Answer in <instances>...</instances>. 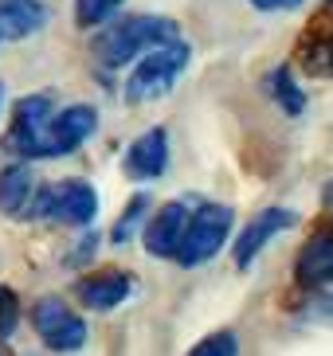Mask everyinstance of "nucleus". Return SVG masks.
Here are the masks:
<instances>
[{"label":"nucleus","mask_w":333,"mask_h":356,"mask_svg":"<svg viewBox=\"0 0 333 356\" xmlns=\"http://www.w3.org/2000/svg\"><path fill=\"white\" fill-rule=\"evenodd\" d=\"M173 40H180L177 20L141 12V16H122V20L102 24V32L94 35V55H98V63H106V67H125L134 55L165 47V43H173Z\"/></svg>","instance_id":"f257e3e1"},{"label":"nucleus","mask_w":333,"mask_h":356,"mask_svg":"<svg viewBox=\"0 0 333 356\" xmlns=\"http://www.w3.org/2000/svg\"><path fill=\"white\" fill-rule=\"evenodd\" d=\"M188 43L185 40H173L165 43V47H153V51L141 59V63L134 67V74L125 79V102H153V98L169 95L173 90V83L180 79V71L188 67Z\"/></svg>","instance_id":"f03ea898"},{"label":"nucleus","mask_w":333,"mask_h":356,"mask_svg":"<svg viewBox=\"0 0 333 356\" xmlns=\"http://www.w3.org/2000/svg\"><path fill=\"white\" fill-rule=\"evenodd\" d=\"M231 208L228 204H200L192 216H188V227H185V239L177 247V262L180 266H200V262H208L212 254L228 243L231 235Z\"/></svg>","instance_id":"7ed1b4c3"},{"label":"nucleus","mask_w":333,"mask_h":356,"mask_svg":"<svg viewBox=\"0 0 333 356\" xmlns=\"http://www.w3.org/2000/svg\"><path fill=\"white\" fill-rule=\"evenodd\" d=\"M52 98L47 95H28L12 110V129L4 137V145L24 161H43V134L52 122Z\"/></svg>","instance_id":"20e7f679"},{"label":"nucleus","mask_w":333,"mask_h":356,"mask_svg":"<svg viewBox=\"0 0 333 356\" xmlns=\"http://www.w3.org/2000/svg\"><path fill=\"white\" fill-rule=\"evenodd\" d=\"M31 325L52 353H75L86 341V321L79 314H71V305L63 298H40L36 309H31Z\"/></svg>","instance_id":"39448f33"},{"label":"nucleus","mask_w":333,"mask_h":356,"mask_svg":"<svg viewBox=\"0 0 333 356\" xmlns=\"http://www.w3.org/2000/svg\"><path fill=\"white\" fill-rule=\"evenodd\" d=\"M98 129V110L86 102L67 106L59 114H52L47 122V134H43V161L47 157H63V153H75L86 137Z\"/></svg>","instance_id":"423d86ee"},{"label":"nucleus","mask_w":333,"mask_h":356,"mask_svg":"<svg viewBox=\"0 0 333 356\" xmlns=\"http://www.w3.org/2000/svg\"><path fill=\"white\" fill-rule=\"evenodd\" d=\"M98 216V192L86 180H59L47 184V220L67 227H86Z\"/></svg>","instance_id":"0eeeda50"},{"label":"nucleus","mask_w":333,"mask_h":356,"mask_svg":"<svg viewBox=\"0 0 333 356\" xmlns=\"http://www.w3.org/2000/svg\"><path fill=\"white\" fill-rule=\"evenodd\" d=\"M294 278L302 290H325L333 282V227H318L294 262Z\"/></svg>","instance_id":"6e6552de"},{"label":"nucleus","mask_w":333,"mask_h":356,"mask_svg":"<svg viewBox=\"0 0 333 356\" xmlns=\"http://www.w3.org/2000/svg\"><path fill=\"white\" fill-rule=\"evenodd\" d=\"M188 216H192L188 204L173 200V204H165V208L146 223L141 239H146V251L153 254V259H177V247H180V239H185Z\"/></svg>","instance_id":"1a4fd4ad"},{"label":"nucleus","mask_w":333,"mask_h":356,"mask_svg":"<svg viewBox=\"0 0 333 356\" xmlns=\"http://www.w3.org/2000/svg\"><path fill=\"white\" fill-rule=\"evenodd\" d=\"M130 293H134V278L125 270H94L75 282V298L94 314H106V309L122 305Z\"/></svg>","instance_id":"9d476101"},{"label":"nucleus","mask_w":333,"mask_h":356,"mask_svg":"<svg viewBox=\"0 0 333 356\" xmlns=\"http://www.w3.org/2000/svg\"><path fill=\"white\" fill-rule=\"evenodd\" d=\"M286 227H294V211H286V208L259 211V216L243 227L240 239H235V266H251V262H255V254H259L263 247H267L279 231H286Z\"/></svg>","instance_id":"9b49d317"},{"label":"nucleus","mask_w":333,"mask_h":356,"mask_svg":"<svg viewBox=\"0 0 333 356\" xmlns=\"http://www.w3.org/2000/svg\"><path fill=\"white\" fill-rule=\"evenodd\" d=\"M169 165V134L161 126L146 129L134 145L125 149V177L130 180H153Z\"/></svg>","instance_id":"f8f14e48"},{"label":"nucleus","mask_w":333,"mask_h":356,"mask_svg":"<svg viewBox=\"0 0 333 356\" xmlns=\"http://www.w3.org/2000/svg\"><path fill=\"white\" fill-rule=\"evenodd\" d=\"M47 24V4L43 0H0V43L24 40Z\"/></svg>","instance_id":"ddd939ff"},{"label":"nucleus","mask_w":333,"mask_h":356,"mask_svg":"<svg viewBox=\"0 0 333 356\" xmlns=\"http://www.w3.org/2000/svg\"><path fill=\"white\" fill-rule=\"evenodd\" d=\"M31 192H36V180H31L28 165L0 168V211H4V216H24Z\"/></svg>","instance_id":"4468645a"},{"label":"nucleus","mask_w":333,"mask_h":356,"mask_svg":"<svg viewBox=\"0 0 333 356\" xmlns=\"http://www.w3.org/2000/svg\"><path fill=\"white\" fill-rule=\"evenodd\" d=\"M267 90H271V98L286 110L291 118H298L306 110V95H302V86L294 83V74L291 67H274L271 74H267Z\"/></svg>","instance_id":"2eb2a0df"},{"label":"nucleus","mask_w":333,"mask_h":356,"mask_svg":"<svg viewBox=\"0 0 333 356\" xmlns=\"http://www.w3.org/2000/svg\"><path fill=\"white\" fill-rule=\"evenodd\" d=\"M122 0H75V24L79 28H102L118 12Z\"/></svg>","instance_id":"dca6fc26"},{"label":"nucleus","mask_w":333,"mask_h":356,"mask_svg":"<svg viewBox=\"0 0 333 356\" xmlns=\"http://www.w3.org/2000/svg\"><path fill=\"white\" fill-rule=\"evenodd\" d=\"M188 356H240V341H235L231 329H219V333L204 337V341H200Z\"/></svg>","instance_id":"f3484780"},{"label":"nucleus","mask_w":333,"mask_h":356,"mask_svg":"<svg viewBox=\"0 0 333 356\" xmlns=\"http://www.w3.org/2000/svg\"><path fill=\"white\" fill-rule=\"evenodd\" d=\"M146 208H149V196H134V200H130L125 211H122V220L114 223V235H110V239H114V243H130V235H134V227L141 223Z\"/></svg>","instance_id":"a211bd4d"},{"label":"nucleus","mask_w":333,"mask_h":356,"mask_svg":"<svg viewBox=\"0 0 333 356\" xmlns=\"http://www.w3.org/2000/svg\"><path fill=\"white\" fill-rule=\"evenodd\" d=\"M302 59L310 71H322V74L333 71V35H322L318 43L302 40Z\"/></svg>","instance_id":"6ab92c4d"},{"label":"nucleus","mask_w":333,"mask_h":356,"mask_svg":"<svg viewBox=\"0 0 333 356\" xmlns=\"http://www.w3.org/2000/svg\"><path fill=\"white\" fill-rule=\"evenodd\" d=\"M16 321H20V298H16L8 286H0V341L12 337Z\"/></svg>","instance_id":"aec40b11"},{"label":"nucleus","mask_w":333,"mask_h":356,"mask_svg":"<svg viewBox=\"0 0 333 356\" xmlns=\"http://www.w3.org/2000/svg\"><path fill=\"white\" fill-rule=\"evenodd\" d=\"M259 12H291V8H298L302 0H251Z\"/></svg>","instance_id":"412c9836"},{"label":"nucleus","mask_w":333,"mask_h":356,"mask_svg":"<svg viewBox=\"0 0 333 356\" xmlns=\"http://www.w3.org/2000/svg\"><path fill=\"white\" fill-rule=\"evenodd\" d=\"M325 200H330V204H333V184H330V188H325Z\"/></svg>","instance_id":"4be33fe9"},{"label":"nucleus","mask_w":333,"mask_h":356,"mask_svg":"<svg viewBox=\"0 0 333 356\" xmlns=\"http://www.w3.org/2000/svg\"><path fill=\"white\" fill-rule=\"evenodd\" d=\"M0 102H4V86H0Z\"/></svg>","instance_id":"5701e85b"},{"label":"nucleus","mask_w":333,"mask_h":356,"mask_svg":"<svg viewBox=\"0 0 333 356\" xmlns=\"http://www.w3.org/2000/svg\"><path fill=\"white\" fill-rule=\"evenodd\" d=\"M325 4H330V12H333V0H325Z\"/></svg>","instance_id":"b1692460"}]
</instances>
